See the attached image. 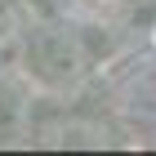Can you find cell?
Here are the masks:
<instances>
[{
	"label": "cell",
	"instance_id": "cell-1",
	"mask_svg": "<svg viewBox=\"0 0 156 156\" xmlns=\"http://www.w3.org/2000/svg\"><path fill=\"white\" fill-rule=\"evenodd\" d=\"M18 49V18H13L9 0H0V58H9Z\"/></svg>",
	"mask_w": 156,
	"mask_h": 156
}]
</instances>
